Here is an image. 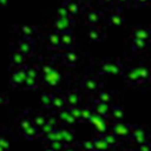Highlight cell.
<instances>
[{"mask_svg":"<svg viewBox=\"0 0 151 151\" xmlns=\"http://www.w3.org/2000/svg\"><path fill=\"white\" fill-rule=\"evenodd\" d=\"M58 63H61L60 54H58V59L55 58V55H53L50 59L41 60L37 65L40 74V85H42L47 91L51 92L59 90L66 83L67 74H65L57 66Z\"/></svg>","mask_w":151,"mask_h":151,"instance_id":"6da1fadb","label":"cell"},{"mask_svg":"<svg viewBox=\"0 0 151 151\" xmlns=\"http://www.w3.org/2000/svg\"><path fill=\"white\" fill-rule=\"evenodd\" d=\"M97 73L100 76H118L122 74L125 65L118 58H106L97 63Z\"/></svg>","mask_w":151,"mask_h":151,"instance_id":"7a4b0ae2","label":"cell"},{"mask_svg":"<svg viewBox=\"0 0 151 151\" xmlns=\"http://www.w3.org/2000/svg\"><path fill=\"white\" fill-rule=\"evenodd\" d=\"M79 85L80 88L88 96H94L97 92L103 90V83L96 74H84Z\"/></svg>","mask_w":151,"mask_h":151,"instance_id":"3957f363","label":"cell"},{"mask_svg":"<svg viewBox=\"0 0 151 151\" xmlns=\"http://www.w3.org/2000/svg\"><path fill=\"white\" fill-rule=\"evenodd\" d=\"M130 142L136 145H139V144H143L146 142H151V129L144 124L132 125Z\"/></svg>","mask_w":151,"mask_h":151,"instance_id":"277c9868","label":"cell"},{"mask_svg":"<svg viewBox=\"0 0 151 151\" xmlns=\"http://www.w3.org/2000/svg\"><path fill=\"white\" fill-rule=\"evenodd\" d=\"M110 132H112L120 140H130L131 132H132V125L124 123L122 120L120 122H111Z\"/></svg>","mask_w":151,"mask_h":151,"instance_id":"5b68a950","label":"cell"},{"mask_svg":"<svg viewBox=\"0 0 151 151\" xmlns=\"http://www.w3.org/2000/svg\"><path fill=\"white\" fill-rule=\"evenodd\" d=\"M87 124H90L93 127V130L97 133L96 136H103L104 133H106L110 130L111 122L107 118H105L103 116H99V114H97V113L93 112Z\"/></svg>","mask_w":151,"mask_h":151,"instance_id":"8992f818","label":"cell"},{"mask_svg":"<svg viewBox=\"0 0 151 151\" xmlns=\"http://www.w3.org/2000/svg\"><path fill=\"white\" fill-rule=\"evenodd\" d=\"M14 50L21 53L26 59L32 57L35 51V40L27 39V38H20L14 46Z\"/></svg>","mask_w":151,"mask_h":151,"instance_id":"52a82bcc","label":"cell"},{"mask_svg":"<svg viewBox=\"0 0 151 151\" xmlns=\"http://www.w3.org/2000/svg\"><path fill=\"white\" fill-rule=\"evenodd\" d=\"M122 76L124 78V80L126 81L127 85L134 87V88H143V85H142V81L138 77V73L136 71V67L134 65H129V66H125L123 72H122Z\"/></svg>","mask_w":151,"mask_h":151,"instance_id":"ba28073f","label":"cell"},{"mask_svg":"<svg viewBox=\"0 0 151 151\" xmlns=\"http://www.w3.org/2000/svg\"><path fill=\"white\" fill-rule=\"evenodd\" d=\"M26 66V65H25ZM25 66L22 67H18V68H12L11 73H9V79L8 83L12 87L14 88H21L25 80H26V68Z\"/></svg>","mask_w":151,"mask_h":151,"instance_id":"9c48e42d","label":"cell"},{"mask_svg":"<svg viewBox=\"0 0 151 151\" xmlns=\"http://www.w3.org/2000/svg\"><path fill=\"white\" fill-rule=\"evenodd\" d=\"M136 71L138 73V77L142 81L143 88L145 86L151 85V64L145 63V61H140L139 64L134 65Z\"/></svg>","mask_w":151,"mask_h":151,"instance_id":"30bf717a","label":"cell"},{"mask_svg":"<svg viewBox=\"0 0 151 151\" xmlns=\"http://www.w3.org/2000/svg\"><path fill=\"white\" fill-rule=\"evenodd\" d=\"M130 39H138L151 42V27L137 25L130 29Z\"/></svg>","mask_w":151,"mask_h":151,"instance_id":"8fae6325","label":"cell"},{"mask_svg":"<svg viewBox=\"0 0 151 151\" xmlns=\"http://www.w3.org/2000/svg\"><path fill=\"white\" fill-rule=\"evenodd\" d=\"M74 27V19L72 17H57V20L54 21L53 28L59 34L63 32L72 31Z\"/></svg>","mask_w":151,"mask_h":151,"instance_id":"7c38bea8","label":"cell"},{"mask_svg":"<svg viewBox=\"0 0 151 151\" xmlns=\"http://www.w3.org/2000/svg\"><path fill=\"white\" fill-rule=\"evenodd\" d=\"M64 96H65V100H66V107L79 106V105L81 104V101H83L81 92H80L79 88H77V87L70 88Z\"/></svg>","mask_w":151,"mask_h":151,"instance_id":"4fadbf2b","label":"cell"},{"mask_svg":"<svg viewBox=\"0 0 151 151\" xmlns=\"http://www.w3.org/2000/svg\"><path fill=\"white\" fill-rule=\"evenodd\" d=\"M104 19H105V15H104V12L101 9L92 8L85 15V24L88 25V26H91V27H96Z\"/></svg>","mask_w":151,"mask_h":151,"instance_id":"5bb4252c","label":"cell"},{"mask_svg":"<svg viewBox=\"0 0 151 151\" xmlns=\"http://www.w3.org/2000/svg\"><path fill=\"white\" fill-rule=\"evenodd\" d=\"M60 136H61V142L65 144V146H76L77 140L74 136V131L66 125H60L59 126Z\"/></svg>","mask_w":151,"mask_h":151,"instance_id":"9a60e30c","label":"cell"},{"mask_svg":"<svg viewBox=\"0 0 151 151\" xmlns=\"http://www.w3.org/2000/svg\"><path fill=\"white\" fill-rule=\"evenodd\" d=\"M105 20H106V24L109 26H113V27H119L125 21L124 14H123V12H122V9L119 7L114 8L113 11H111L110 14L105 18Z\"/></svg>","mask_w":151,"mask_h":151,"instance_id":"2e32d148","label":"cell"},{"mask_svg":"<svg viewBox=\"0 0 151 151\" xmlns=\"http://www.w3.org/2000/svg\"><path fill=\"white\" fill-rule=\"evenodd\" d=\"M90 106L92 107V110H93L94 113H97V114H99V116H103V117H105V118L109 119V117H110V111H111V106H112V105L100 103V101H98V100H96V99L93 98V99L91 100V103H90ZM109 120H110V119H109Z\"/></svg>","mask_w":151,"mask_h":151,"instance_id":"e0dca14e","label":"cell"},{"mask_svg":"<svg viewBox=\"0 0 151 151\" xmlns=\"http://www.w3.org/2000/svg\"><path fill=\"white\" fill-rule=\"evenodd\" d=\"M17 127L18 131L20 133H22L25 130H27L29 126H32V113H29L28 111L22 112L18 118H17Z\"/></svg>","mask_w":151,"mask_h":151,"instance_id":"ac0fdd59","label":"cell"},{"mask_svg":"<svg viewBox=\"0 0 151 151\" xmlns=\"http://www.w3.org/2000/svg\"><path fill=\"white\" fill-rule=\"evenodd\" d=\"M18 32L20 34V38H27V39H33V40H37V37L39 35L38 28L35 26H31V25L19 26Z\"/></svg>","mask_w":151,"mask_h":151,"instance_id":"d6986e66","label":"cell"},{"mask_svg":"<svg viewBox=\"0 0 151 151\" xmlns=\"http://www.w3.org/2000/svg\"><path fill=\"white\" fill-rule=\"evenodd\" d=\"M60 60H61L63 65L73 67L78 63L79 57H78V54L73 50H66L64 53H60Z\"/></svg>","mask_w":151,"mask_h":151,"instance_id":"ffe728a7","label":"cell"},{"mask_svg":"<svg viewBox=\"0 0 151 151\" xmlns=\"http://www.w3.org/2000/svg\"><path fill=\"white\" fill-rule=\"evenodd\" d=\"M55 117H57V119L59 120L60 125L70 126V125H72V124H76V120L72 118V116H71V113H70V111H68L67 107H65V109H63V110H60V111H57Z\"/></svg>","mask_w":151,"mask_h":151,"instance_id":"44dd1931","label":"cell"},{"mask_svg":"<svg viewBox=\"0 0 151 151\" xmlns=\"http://www.w3.org/2000/svg\"><path fill=\"white\" fill-rule=\"evenodd\" d=\"M61 6L66 9V12L68 13V15H71L72 18L78 15L81 11H83V6L81 2L79 1H65L61 4Z\"/></svg>","mask_w":151,"mask_h":151,"instance_id":"7402d4cb","label":"cell"},{"mask_svg":"<svg viewBox=\"0 0 151 151\" xmlns=\"http://www.w3.org/2000/svg\"><path fill=\"white\" fill-rule=\"evenodd\" d=\"M26 58L19 53L18 51H15L14 48L12 50L11 54H9V63H11V66L12 68H18V67H22L26 65Z\"/></svg>","mask_w":151,"mask_h":151,"instance_id":"603a6c76","label":"cell"},{"mask_svg":"<svg viewBox=\"0 0 151 151\" xmlns=\"http://www.w3.org/2000/svg\"><path fill=\"white\" fill-rule=\"evenodd\" d=\"M46 42L47 46L52 50H59L61 48L60 46V34L58 32H55L54 29H51L46 37Z\"/></svg>","mask_w":151,"mask_h":151,"instance_id":"cb8c5ba5","label":"cell"},{"mask_svg":"<svg viewBox=\"0 0 151 151\" xmlns=\"http://www.w3.org/2000/svg\"><path fill=\"white\" fill-rule=\"evenodd\" d=\"M74 45V35L72 31L60 33V46L65 50H71Z\"/></svg>","mask_w":151,"mask_h":151,"instance_id":"d4e9b609","label":"cell"},{"mask_svg":"<svg viewBox=\"0 0 151 151\" xmlns=\"http://www.w3.org/2000/svg\"><path fill=\"white\" fill-rule=\"evenodd\" d=\"M87 38L91 41L99 42V41H103L106 38V33L99 27H91L87 32Z\"/></svg>","mask_w":151,"mask_h":151,"instance_id":"484cf974","label":"cell"},{"mask_svg":"<svg viewBox=\"0 0 151 151\" xmlns=\"http://www.w3.org/2000/svg\"><path fill=\"white\" fill-rule=\"evenodd\" d=\"M103 139L105 140V143L111 147V149H117V147H119V146H122L123 145V140H120L118 137H116L112 132H110V131H107L106 133H104L103 136Z\"/></svg>","mask_w":151,"mask_h":151,"instance_id":"4316f807","label":"cell"},{"mask_svg":"<svg viewBox=\"0 0 151 151\" xmlns=\"http://www.w3.org/2000/svg\"><path fill=\"white\" fill-rule=\"evenodd\" d=\"M151 42L144 41V40H138V39H130V50L133 53H139L143 52L145 50H147V47L150 46Z\"/></svg>","mask_w":151,"mask_h":151,"instance_id":"83f0119b","label":"cell"},{"mask_svg":"<svg viewBox=\"0 0 151 151\" xmlns=\"http://www.w3.org/2000/svg\"><path fill=\"white\" fill-rule=\"evenodd\" d=\"M66 107V100L65 96L59 92H54L53 94V101H52V109L55 111H60Z\"/></svg>","mask_w":151,"mask_h":151,"instance_id":"f1b7e54d","label":"cell"},{"mask_svg":"<svg viewBox=\"0 0 151 151\" xmlns=\"http://www.w3.org/2000/svg\"><path fill=\"white\" fill-rule=\"evenodd\" d=\"M123 117H124V109H123V106L117 105V104L116 105L112 104L111 111H110V117H109L110 122H120L123 119Z\"/></svg>","mask_w":151,"mask_h":151,"instance_id":"f546056e","label":"cell"},{"mask_svg":"<svg viewBox=\"0 0 151 151\" xmlns=\"http://www.w3.org/2000/svg\"><path fill=\"white\" fill-rule=\"evenodd\" d=\"M112 92L107 91V90H100L99 92H97L93 98L100 103H104V104H109V105H112Z\"/></svg>","mask_w":151,"mask_h":151,"instance_id":"4dcf8cb0","label":"cell"},{"mask_svg":"<svg viewBox=\"0 0 151 151\" xmlns=\"http://www.w3.org/2000/svg\"><path fill=\"white\" fill-rule=\"evenodd\" d=\"M93 147H94V151H111L112 149L105 143V140L103 139L101 136H96L93 139Z\"/></svg>","mask_w":151,"mask_h":151,"instance_id":"1f68e13d","label":"cell"},{"mask_svg":"<svg viewBox=\"0 0 151 151\" xmlns=\"http://www.w3.org/2000/svg\"><path fill=\"white\" fill-rule=\"evenodd\" d=\"M53 94H54V92H51V91H47V90L41 93L40 101H41V105H42L45 109H52Z\"/></svg>","mask_w":151,"mask_h":151,"instance_id":"d6a6232c","label":"cell"},{"mask_svg":"<svg viewBox=\"0 0 151 151\" xmlns=\"http://www.w3.org/2000/svg\"><path fill=\"white\" fill-rule=\"evenodd\" d=\"M47 117L44 113H32V124L33 126H35L37 129H41L45 124H46Z\"/></svg>","mask_w":151,"mask_h":151,"instance_id":"836d02e7","label":"cell"},{"mask_svg":"<svg viewBox=\"0 0 151 151\" xmlns=\"http://www.w3.org/2000/svg\"><path fill=\"white\" fill-rule=\"evenodd\" d=\"M40 86V79H35V78H28L26 77V80L22 85V90L25 91H29V90H35Z\"/></svg>","mask_w":151,"mask_h":151,"instance_id":"e575fe53","label":"cell"},{"mask_svg":"<svg viewBox=\"0 0 151 151\" xmlns=\"http://www.w3.org/2000/svg\"><path fill=\"white\" fill-rule=\"evenodd\" d=\"M92 113H93V110L90 106V104L80 107V123H88Z\"/></svg>","mask_w":151,"mask_h":151,"instance_id":"d590c367","label":"cell"},{"mask_svg":"<svg viewBox=\"0 0 151 151\" xmlns=\"http://www.w3.org/2000/svg\"><path fill=\"white\" fill-rule=\"evenodd\" d=\"M22 137L28 139V140H33V139H37L39 138V129H37L35 126H29L27 130H25L22 133Z\"/></svg>","mask_w":151,"mask_h":151,"instance_id":"8d00e7d4","label":"cell"},{"mask_svg":"<svg viewBox=\"0 0 151 151\" xmlns=\"http://www.w3.org/2000/svg\"><path fill=\"white\" fill-rule=\"evenodd\" d=\"M76 146H77V149H78L79 151H94L93 142H92V140H81V142H77Z\"/></svg>","mask_w":151,"mask_h":151,"instance_id":"74e56055","label":"cell"},{"mask_svg":"<svg viewBox=\"0 0 151 151\" xmlns=\"http://www.w3.org/2000/svg\"><path fill=\"white\" fill-rule=\"evenodd\" d=\"M72 118L76 120V123H80V106H74V107H67Z\"/></svg>","mask_w":151,"mask_h":151,"instance_id":"f35d334b","label":"cell"},{"mask_svg":"<svg viewBox=\"0 0 151 151\" xmlns=\"http://www.w3.org/2000/svg\"><path fill=\"white\" fill-rule=\"evenodd\" d=\"M46 146H48L53 151H64L65 147H66L63 142H51V143H47Z\"/></svg>","mask_w":151,"mask_h":151,"instance_id":"ab89813d","label":"cell"},{"mask_svg":"<svg viewBox=\"0 0 151 151\" xmlns=\"http://www.w3.org/2000/svg\"><path fill=\"white\" fill-rule=\"evenodd\" d=\"M0 146H1L2 149H5L6 151L9 150L11 142H9V139L7 138V136H5V134H0Z\"/></svg>","mask_w":151,"mask_h":151,"instance_id":"60d3db41","label":"cell"},{"mask_svg":"<svg viewBox=\"0 0 151 151\" xmlns=\"http://www.w3.org/2000/svg\"><path fill=\"white\" fill-rule=\"evenodd\" d=\"M136 151H151V142H146V143L137 145Z\"/></svg>","mask_w":151,"mask_h":151,"instance_id":"b9f144b4","label":"cell"},{"mask_svg":"<svg viewBox=\"0 0 151 151\" xmlns=\"http://www.w3.org/2000/svg\"><path fill=\"white\" fill-rule=\"evenodd\" d=\"M131 6L134 7H144V6H149L151 5V2H146V1H134V2H130Z\"/></svg>","mask_w":151,"mask_h":151,"instance_id":"7bdbcfd3","label":"cell"},{"mask_svg":"<svg viewBox=\"0 0 151 151\" xmlns=\"http://www.w3.org/2000/svg\"><path fill=\"white\" fill-rule=\"evenodd\" d=\"M57 17H71V15H68V13L66 12V9L63 6H60L58 8V11H57Z\"/></svg>","mask_w":151,"mask_h":151,"instance_id":"ee69618b","label":"cell"},{"mask_svg":"<svg viewBox=\"0 0 151 151\" xmlns=\"http://www.w3.org/2000/svg\"><path fill=\"white\" fill-rule=\"evenodd\" d=\"M8 101H9L8 97H7L5 93H1V92H0V106H4V105H6V104H8Z\"/></svg>","mask_w":151,"mask_h":151,"instance_id":"f6af8a7d","label":"cell"},{"mask_svg":"<svg viewBox=\"0 0 151 151\" xmlns=\"http://www.w3.org/2000/svg\"><path fill=\"white\" fill-rule=\"evenodd\" d=\"M64 151H79V150L77 149V146H66Z\"/></svg>","mask_w":151,"mask_h":151,"instance_id":"bcb514c9","label":"cell"},{"mask_svg":"<svg viewBox=\"0 0 151 151\" xmlns=\"http://www.w3.org/2000/svg\"><path fill=\"white\" fill-rule=\"evenodd\" d=\"M7 6H8V1H7V0L0 1V7H1V8H5V7H7Z\"/></svg>","mask_w":151,"mask_h":151,"instance_id":"7dc6e473","label":"cell"},{"mask_svg":"<svg viewBox=\"0 0 151 151\" xmlns=\"http://www.w3.org/2000/svg\"><path fill=\"white\" fill-rule=\"evenodd\" d=\"M117 151H136V150H132V149H119Z\"/></svg>","mask_w":151,"mask_h":151,"instance_id":"c3c4849f","label":"cell"},{"mask_svg":"<svg viewBox=\"0 0 151 151\" xmlns=\"http://www.w3.org/2000/svg\"><path fill=\"white\" fill-rule=\"evenodd\" d=\"M44 151H53V150H52V149H50V147H48V146H46V147H45V150H44Z\"/></svg>","mask_w":151,"mask_h":151,"instance_id":"681fc988","label":"cell"},{"mask_svg":"<svg viewBox=\"0 0 151 151\" xmlns=\"http://www.w3.org/2000/svg\"><path fill=\"white\" fill-rule=\"evenodd\" d=\"M0 151H6V150H5V149H2V147L0 146Z\"/></svg>","mask_w":151,"mask_h":151,"instance_id":"f907efd6","label":"cell"}]
</instances>
